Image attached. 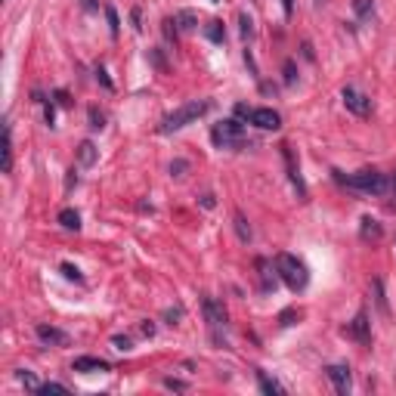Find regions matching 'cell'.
<instances>
[{
  "instance_id": "4316f807",
  "label": "cell",
  "mask_w": 396,
  "mask_h": 396,
  "mask_svg": "<svg viewBox=\"0 0 396 396\" xmlns=\"http://www.w3.org/2000/svg\"><path fill=\"white\" fill-rule=\"evenodd\" d=\"M90 127H93V130H102L105 127V115H102V111L90 109Z\"/></svg>"
},
{
  "instance_id": "44dd1931",
  "label": "cell",
  "mask_w": 396,
  "mask_h": 396,
  "mask_svg": "<svg viewBox=\"0 0 396 396\" xmlns=\"http://www.w3.org/2000/svg\"><path fill=\"white\" fill-rule=\"evenodd\" d=\"M235 233H239V239L242 242H251V226H248V220H245V214H242V210H235Z\"/></svg>"
},
{
  "instance_id": "f1b7e54d",
  "label": "cell",
  "mask_w": 396,
  "mask_h": 396,
  "mask_svg": "<svg viewBox=\"0 0 396 396\" xmlns=\"http://www.w3.org/2000/svg\"><path fill=\"white\" fill-rule=\"evenodd\" d=\"M105 16H109V25H111V35H118V12H115V10H111V6H109V10H105Z\"/></svg>"
},
{
  "instance_id": "52a82bcc",
  "label": "cell",
  "mask_w": 396,
  "mask_h": 396,
  "mask_svg": "<svg viewBox=\"0 0 396 396\" xmlns=\"http://www.w3.org/2000/svg\"><path fill=\"white\" fill-rule=\"evenodd\" d=\"M248 121L260 130H279L282 127V115L276 109H251Z\"/></svg>"
},
{
  "instance_id": "7402d4cb",
  "label": "cell",
  "mask_w": 396,
  "mask_h": 396,
  "mask_svg": "<svg viewBox=\"0 0 396 396\" xmlns=\"http://www.w3.org/2000/svg\"><path fill=\"white\" fill-rule=\"evenodd\" d=\"M353 10L359 19H372L375 16V3L372 0H353Z\"/></svg>"
},
{
  "instance_id": "6da1fadb",
  "label": "cell",
  "mask_w": 396,
  "mask_h": 396,
  "mask_svg": "<svg viewBox=\"0 0 396 396\" xmlns=\"http://www.w3.org/2000/svg\"><path fill=\"white\" fill-rule=\"evenodd\" d=\"M334 180L341 186L353 189V192H362V195H387L390 192V177L381 174V170H359V174H341V170H332Z\"/></svg>"
},
{
  "instance_id": "d6a6232c",
  "label": "cell",
  "mask_w": 396,
  "mask_h": 396,
  "mask_svg": "<svg viewBox=\"0 0 396 396\" xmlns=\"http://www.w3.org/2000/svg\"><path fill=\"white\" fill-rule=\"evenodd\" d=\"M164 384H168L170 390H186V384H183V381H174V378H168Z\"/></svg>"
},
{
  "instance_id": "836d02e7",
  "label": "cell",
  "mask_w": 396,
  "mask_h": 396,
  "mask_svg": "<svg viewBox=\"0 0 396 396\" xmlns=\"http://www.w3.org/2000/svg\"><path fill=\"white\" fill-rule=\"evenodd\" d=\"M96 78H99V81H102V84H105V87H109V90H111V81H109V78H105V71H102V69H96Z\"/></svg>"
},
{
  "instance_id": "ffe728a7",
  "label": "cell",
  "mask_w": 396,
  "mask_h": 396,
  "mask_svg": "<svg viewBox=\"0 0 396 396\" xmlns=\"http://www.w3.org/2000/svg\"><path fill=\"white\" fill-rule=\"evenodd\" d=\"M204 35H208V41H214V44H223L226 41V28H223V22H208V28H204Z\"/></svg>"
},
{
  "instance_id": "9c48e42d",
  "label": "cell",
  "mask_w": 396,
  "mask_h": 396,
  "mask_svg": "<svg viewBox=\"0 0 396 396\" xmlns=\"http://www.w3.org/2000/svg\"><path fill=\"white\" fill-rule=\"evenodd\" d=\"M347 334H353L356 341H359V344H372V322H368V313L366 309H359V313H356V319L350 322V328H347Z\"/></svg>"
},
{
  "instance_id": "8fae6325",
  "label": "cell",
  "mask_w": 396,
  "mask_h": 396,
  "mask_svg": "<svg viewBox=\"0 0 396 396\" xmlns=\"http://www.w3.org/2000/svg\"><path fill=\"white\" fill-rule=\"evenodd\" d=\"M71 368L81 375H93V372H109V362L99 359V356H78Z\"/></svg>"
},
{
  "instance_id": "8992f818",
  "label": "cell",
  "mask_w": 396,
  "mask_h": 396,
  "mask_svg": "<svg viewBox=\"0 0 396 396\" xmlns=\"http://www.w3.org/2000/svg\"><path fill=\"white\" fill-rule=\"evenodd\" d=\"M201 309H204V319H208L210 332H220V328H226V309H223L220 300H214V297H204L201 300Z\"/></svg>"
},
{
  "instance_id": "d4e9b609",
  "label": "cell",
  "mask_w": 396,
  "mask_h": 396,
  "mask_svg": "<svg viewBox=\"0 0 396 396\" xmlns=\"http://www.w3.org/2000/svg\"><path fill=\"white\" fill-rule=\"evenodd\" d=\"M41 396H50V393H69V387L65 384H56V381H50V384H41Z\"/></svg>"
},
{
  "instance_id": "484cf974",
  "label": "cell",
  "mask_w": 396,
  "mask_h": 396,
  "mask_svg": "<svg viewBox=\"0 0 396 396\" xmlns=\"http://www.w3.org/2000/svg\"><path fill=\"white\" fill-rule=\"evenodd\" d=\"M62 273H65V279H71V282H84L81 269H78V267H71V263H62Z\"/></svg>"
},
{
  "instance_id": "cb8c5ba5",
  "label": "cell",
  "mask_w": 396,
  "mask_h": 396,
  "mask_svg": "<svg viewBox=\"0 0 396 396\" xmlns=\"http://www.w3.org/2000/svg\"><path fill=\"white\" fill-rule=\"evenodd\" d=\"M242 37H245V41H251V37H254V19L248 16V12H242Z\"/></svg>"
},
{
  "instance_id": "277c9868",
  "label": "cell",
  "mask_w": 396,
  "mask_h": 396,
  "mask_svg": "<svg viewBox=\"0 0 396 396\" xmlns=\"http://www.w3.org/2000/svg\"><path fill=\"white\" fill-rule=\"evenodd\" d=\"M210 140L217 149H239L245 146V127L239 121H220L210 130Z\"/></svg>"
},
{
  "instance_id": "4fadbf2b",
  "label": "cell",
  "mask_w": 396,
  "mask_h": 396,
  "mask_svg": "<svg viewBox=\"0 0 396 396\" xmlns=\"http://www.w3.org/2000/svg\"><path fill=\"white\" fill-rule=\"evenodd\" d=\"M381 223L375 220V217H362V226H359V235H362V242H378L381 239Z\"/></svg>"
},
{
  "instance_id": "f546056e",
  "label": "cell",
  "mask_w": 396,
  "mask_h": 396,
  "mask_svg": "<svg viewBox=\"0 0 396 396\" xmlns=\"http://www.w3.org/2000/svg\"><path fill=\"white\" fill-rule=\"evenodd\" d=\"M164 319H170V325H177V319H183V309L177 307V309H168V313H164Z\"/></svg>"
},
{
  "instance_id": "d590c367",
  "label": "cell",
  "mask_w": 396,
  "mask_h": 396,
  "mask_svg": "<svg viewBox=\"0 0 396 396\" xmlns=\"http://www.w3.org/2000/svg\"><path fill=\"white\" fill-rule=\"evenodd\" d=\"M390 192H393V198H396V170L390 174Z\"/></svg>"
},
{
  "instance_id": "e575fe53",
  "label": "cell",
  "mask_w": 396,
  "mask_h": 396,
  "mask_svg": "<svg viewBox=\"0 0 396 396\" xmlns=\"http://www.w3.org/2000/svg\"><path fill=\"white\" fill-rule=\"evenodd\" d=\"M282 6H285V16H291V12H294V3H291V0H282Z\"/></svg>"
},
{
  "instance_id": "7c38bea8",
  "label": "cell",
  "mask_w": 396,
  "mask_h": 396,
  "mask_svg": "<svg viewBox=\"0 0 396 396\" xmlns=\"http://www.w3.org/2000/svg\"><path fill=\"white\" fill-rule=\"evenodd\" d=\"M37 338L50 347H65L69 344V334L59 332V328H50V325H37Z\"/></svg>"
},
{
  "instance_id": "83f0119b",
  "label": "cell",
  "mask_w": 396,
  "mask_h": 396,
  "mask_svg": "<svg viewBox=\"0 0 396 396\" xmlns=\"http://www.w3.org/2000/svg\"><path fill=\"white\" fill-rule=\"evenodd\" d=\"M294 81H297V69H294L291 59H288L285 62V84H294Z\"/></svg>"
},
{
  "instance_id": "ac0fdd59",
  "label": "cell",
  "mask_w": 396,
  "mask_h": 396,
  "mask_svg": "<svg viewBox=\"0 0 396 396\" xmlns=\"http://www.w3.org/2000/svg\"><path fill=\"white\" fill-rule=\"evenodd\" d=\"M12 170V130L10 124H3V174Z\"/></svg>"
},
{
  "instance_id": "603a6c76",
  "label": "cell",
  "mask_w": 396,
  "mask_h": 396,
  "mask_svg": "<svg viewBox=\"0 0 396 396\" xmlns=\"http://www.w3.org/2000/svg\"><path fill=\"white\" fill-rule=\"evenodd\" d=\"M19 381H22V384L28 387V390H35V393L41 390V384H37V378H35V375L28 372V368H22V372H19Z\"/></svg>"
},
{
  "instance_id": "ba28073f",
  "label": "cell",
  "mask_w": 396,
  "mask_h": 396,
  "mask_svg": "<svg viewBox=\"0 0 396 396\" xmlns=\"http://www.w3.org/2000/svg\"><path fill=\"white\" fill-rule=\"evenodd\" d=\"M282 158H285V170H288V180H291V186L297 189V198H303V201H307V183H303L300 170H297V164H294L291 146H282Z\"/></svg>"
},
{
  "instance_id": "e0dca14e",
  "label": "cell",
  "mask_w": 396,
  "mask_h": 396,
  "mask_svg": "<svg viewBox=\"0 0 396 396\" xmlns=\"http://www.w3.org/2000/svg\"><path fill=\"white\" fill-rule=\"evenodd\" d=\"M59 226H62V229H71V233H78V229H81V214H78L75 208L59 210Z\"/></svg>"
},
{
  "instance_id": "3957f363",
  "label": "cell",
  "mask_w": 396,
  "mask_h": 396,
  "mask_svg": "<svg viewBox=\"0 0 396 396\" xmlns=\"http://www.w3.org/2000/svg\"><path fill=\"white\" fill-rule=\"evenodd\" d=\"M276 276L285 282L288 288L297 294L309 285V269L303 260H297L294 254H276Z\"/></svg>"
},
{
  "instance_id": "30bf717a",
  "label": "cell",
  "mask_w": 396,
  "mask_h": 396,
  "mask_svg": "<svg viewBox=\"0 0 396 396\" xmlns=\"http://www.w3.org/2000/svg\"><path fill=\"white\" fill-rule=\"evenodd\" d=\"M325 375H328V381H332L334 390H338L341 396L350 393V384H353V381H350V368L344 366V362H334V366H328Z\"/></svg>"
},
{
  "instance_id": "2e32d148",
  "label": "cell",
  "mask_w": 396,
  "mask_h": 396,
  "mask_svg": "<svg viewBox=\"0 0 396 396\" xmlns=\"http://www.w3.org/2000/svg\"><path fill=\"white\" fill-rule=\"evenodd\" d=\"M257 384H260V390L267 396H282V393H285V387H282L276 378H269L267 372H257Z\"/></svg>"
},
{
  "instance_id": "1f68e13d",
  "label": "cell",
  "mask_w": 396,
  "mask_h": 396,
  "mask_svg": "<svg viewBox=\"0 0 396 396\" xmlns=\"http://www.w3.org/2000/svg\"><path fill=\"white\" fill-rule=\"evenodd\" d=\"M111 341H115L118 350H130V338H121V334H118V338H111Z\"/></svg>"
},
{
  "instance_id": "d6986e66",
  "label": "cell",
  "mask_w": 396,
  "mask_h": 396,
  "mask_svg": "<svg viewBox=\"0 0 396 396\" xmlns=\"http://www.w3.org/2000/svg\"><path fill=\"white\" fill-rule=\"evenodd\" d=\"M372 291H375V303H378L381 313H390V307H387V294H384V282L381 279H372Z\"/></svg>"
},
{
  "instance_id": "9a60e30c",
  "label": "cell",
  "mask_w": 396,
  "mask_h": 396,
  "mask_svg": "<svg viewBox=\"0 0 396 396\" xmlns=\"http://www.w3.org/2000/svg\"><path fill=\"white\" fill-rule=\"evenodd\" d=\"M96 158H99V149L90 140H84L81 146H78V161H81V168H93Z\"/></svg>"
},
{
  "instance_id": "5b68a950",
  "label": "cell",
  "mask_w": 396,
  "mask_h": 396,
  "mask_svg": "<svg viewBox=\"0 0 396 396\" xmlns=\"http://www.w3.org/2000/svg\"><path fill=\"white\" fill-rule=\"evenodd\" d=\"M341 99H344V105L353 115H359V118H366V115H372V99H368L362 90H356V87H344V93H341Z\"/></svg>"
},
{
  "instance_id": "4dcf8cb0",
  "label": "cell",
  "mask_w": 396,
  "mask_h": 396,
  "mask_svg": "<svg viewBox=\"0 0 396 396\" xmlns=\"http://www.w3.org/2000/svg\"><path fill=\"white\" fill-rule=\"evenodd\" d=\"M183 170H186V161H174V164H170V177H183Z\"/></svg>"
},
{
  "instance_id": "5bb4252c",
  "label": "cell",
  "mask_w": 396,
  "mask_h": 396,
  "mask_svg": "<svg viewBox=\"0 0 396 396\" xmlns=\"http://www.w3.org/2000/svg\"><path fill=\"white\" fill-rule=\"evenodd\" d=\"M170 22H174L177 31H195L198 28V16H195L192 10H180L174 19H170Z\"/></svg>"
},
{
  "instance_id": "7a4b0ae2",
  "label": "cell",
  "mask_w": 396,
  "mask_h": 396,
  "mask_svg": "<svg viewBox=\"0 0 396 396\" xmlns=\"http://www.w3.org/2000/svg\"><path fill=\"white\" fill-rule=\"evenodd\" d=\"M208 111H210V99H192V102H183L180 109H174L170 115L161 118L158 130H161V134H174V130L189 127V124L198 121L201 115H208Z\"/></svg>"
}]
</instances>
